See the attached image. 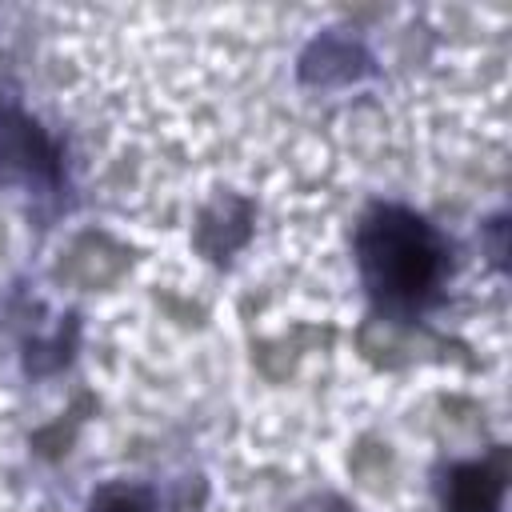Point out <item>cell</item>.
<instances>
[{
	"mask_svg": "<svg viewBox=\"0 0 512 512\" xmlns=\"http://www.w3.org/2000/svg\"><path fill=\"white\" fill-rule=\"evenodd\" d=\"M0 160H12V164H48V144L36 136V128L28 120H16L12 112L0 108Z\"/></svg>",
	"mask_w": 512,
	"mask_h": 512,
	"instance_id": "cell-3",
	"label": "cell"
},
{
	"mask_svg": "<svg viewBox=\"0 0 512 512\" xmlns=\"http://www.w3.org/2000/svg\"><path fill=\"white\" fill-rule=\"evenodd\" d=\"M500 492H504V472L500 464H464L452 472L448 480V512H496L500 504Z\"/></svg>",
	"mask_w": 512,
	"mask_h": 512,
	"instance_id": "cell-2",
	"label": "cell"
},
{
	"mask_svg": "<svg viewBox=\"0 0 512 512\" xmlns=\"http://www.w3.org/2000/svg\"><path fill=\"white\" fill-rule=\"evenodd\" d=\"M360 268L384 304H416L444 272V244L416 212L388 204L360 228Z\"/></svg>",
	"mask_w": 512,
	"mask_h": 512,
	"instance_id": "cell-1",
	"label": "cell"
}]
</instances>
